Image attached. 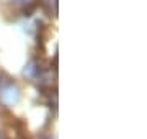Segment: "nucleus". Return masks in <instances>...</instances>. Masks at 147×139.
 <instances>
[{
  "label": "nucleus",
  "mask_w": 147,
  "mask_h": 139,
  "mask_svg": "<svg viewBox=\"0 0 147 139\" xmlns=\"http://www.w3.org/2000/svg\"><path fill=\"white\" fill-rule=\"evenodd\" d=\"M18 96H20V90L16 88L15 84H7L0 88V102L11 105V103L18 102Z\"/></svg>",
  "instance_id": "f257e3e1"
},
{
  "label": "nucleus",
  "mask_w": 147,
  "mask_h": 139,
  "mask_svg": "<svg viewBox=\"0 0 147 139\" xmlns=\"http://www.w3.org/2000/svg\"><path fill=\"white\" fill-rule=\"evenodd\" d=\"M5 3H8V5H15V7H25L28 5V3H31L33 0H3Z\"/></svg>",
  "instance_id": "f03ea898"
},
{
  "label": "nucleus",
  "mask_w": 147,
  "mask_h": 139,
  "mask_svg": "<svg viewBox=\"0 0 147 139\" xmlns=\"http://www.w3.org/2000/svg\"><path fill=\"white\" fill-rule=\"evenodd\" d=\"M0 139H3V136H2V133H0Z\"/></svg>",
  "instance_id": "7ed1b4c3"
}]
</instances>
